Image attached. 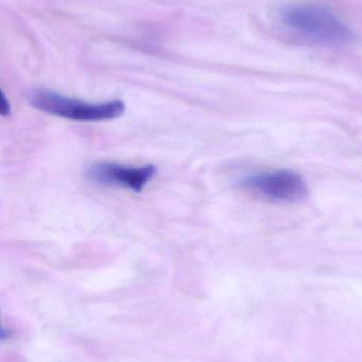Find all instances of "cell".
<instances>
[{
  "label": "cell",
  "mask_w": 362,
  "mask_h": 362,
  "mask_svg": "<svg viewBox=\"0 0 362 362\" xmlns=\"http://www.w3.org/2000/svg\"><path fill=\"white\" fill-rule=\"evenodd\" d=\"M281 18L291 31L317 44L336 46L349 42L352 36L337 15L319 4H293L282 11Z\"/></svg>",
  "instance_id": "obj_1"
},
{
  "label": "cell",
  "mask_w": 362,
  "mask_h": 362,
  "mask_svg": "<svg viewBox=\"0 0 362 362\" xmlns=\"http://www.w3.org/2000/svg\"><path fill=\"white\" fill-rule=\"evenodd\" d=\"M29 102L36 110L47 114L83 122L114 120L125 110V103L119 100L103 103H89L47 90L33 91L29 95Z\"/></svg>",
  "instance_id": "obj_2"
},
{
  "label": "cell",
  "mask_w": 362,
  "mask_h": 362,
  "mask_svg": "<svg viewBox=\"0 0 362 362\" xmlns=\"http://www.w3.org/2000/svg\"><path fill=\"white\" fill-rule=\"evenodd\" d=\"M244 185L274 202H295L305 197L307 187L305 181L295 172H266L244 178Z\"/></svg>",
  "instance_id": "obj_3"
},
{
  "label": "cell",
  "mask_w": 362,
  "mask_h": 362,
  "mask_svg": "<svg viewBox=\"0 0 362 362\" xmlns=\"http://www.w3.org/2000/svg\"><path fill=\"white\" fill-rule=\"evenodd\" d=\"M153 165L140 168H128L118 163H103L93 165L87 172V177L94 182L104 185H123L140 192L157 174Z\"/></svg>",
  "instance_id": "obj_4"
}]
</instances>
